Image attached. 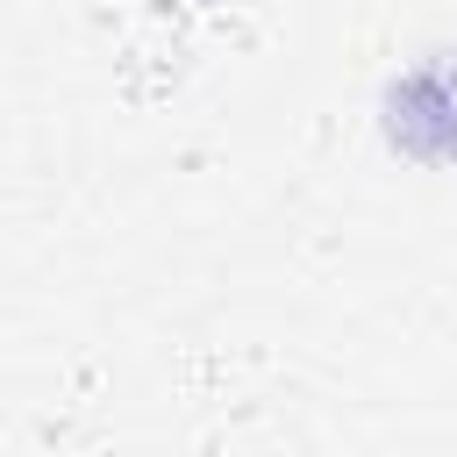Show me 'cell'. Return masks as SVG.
Masks as SVG:
<instances>
[{
  "label": "cell",
  "mask_w": 457,
  "mask_h": 457,
  "mask_svg": "<svg viewBox=\"0 0 457 457\" xmlns=\"http://www.w3.org/2000/svg\"><path fill=\"white\" fill-rule=\"evenodd\" d=\"M378 129L414 164H457V50H428L421 64H407L378 100Z\"/></svg>",
  "instance_id": "6da1fadb"
}]
</instances>
